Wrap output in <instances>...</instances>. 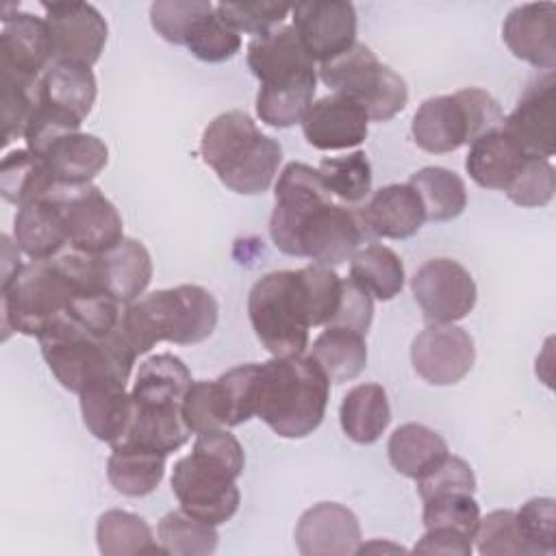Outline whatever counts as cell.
Segmentation results:
<instances>
[{"label":"cell","mask_w":556,"mask_h":556,"mask_svg":"<svg viewBox=\"0 0 556 556\" xmlns=\"http://www.w3.org/2000/svg\"><path fill=\"white\" fill-rule=\"evenodd\" d=\"M417 491L421 502L443 493H454V491L473 493L476 476L467 460H463L460 456L447 454L437 467H432L428 473L417 478Z\"/></svg>","instance_id":"cell-50"},{"label":"cell","mask_w":556,"mask_h":556,"mask_svg":"<svg viewBox=\"0 0 556 556\" xmlns=\"http://www.w3.org/2000/svg\"><path fill=\"white\" fill-rule=\"evenodd\" d=\"M52 63V46L46 17L26 11H2L0 72L24 85H37Z\"/></svg>","instance_id":"cell-17"},{"label":"cell","mask_w":556,"mask_h":556,"mask_svg":"<svg viewBox=\"0 0 556 556\" xmlns=\"http://www.w3.org/2000/svg\"><path fill=\"white\" fill-rule=\"evenodd\" d=\"M308 356L332 384L354 380L367 365L365 334L341 326H326L313 341Z\"/></svg>","instance_id":"cell-33"},{"label":"cell","mask_w":556,"mask_h":556,"mask_svg":"<svg viewBox=\"0 0 556 556\" xmlns=\"http://www.w3.org/2000/svg\"><path fill=\"white\" fill-rule=\"evenodd\" d=\"M502 119V109L489 91L467 87L450 96L424 100L413 115L410 132L421 150L445 154L500 128Z\"/></svg>","instance_id":"cell-11"},{"label":"cell","mask_w":556,"mask_h":556,"mask_svg":"<svg viewBox=\"0 0 556 556\" xmlns=\"http://www.w3.org/2000/svg\"><path fill=\"white\" fill-rule=\"evenodd\" d=\"M46 195L52 198L61 208L67 245L72 250L102 254L124 239L122 215L93 182H54Z\"/></svg>","instance_id":"cell-13"},{"label":"cell","mask_w":556,"mask_h":556,"mask_svg":"<svg viewBox=\"0 0 556 556\" xmlns=\"http://www.w3.org/2000/svg\"><path fill=\"white\" fill-rule=\"evenodd\" d=\"M215 526L185 513L182 508L169 510L156 526V541L163 554L178 556H206L217 547Z\"/></svg>","instance_id":"cell-38"},{"label":"cell","mask_w":556,"mask_h":556,"mask_svg":"<svg viewBox=\"0 0 556 556\" xmlns=\"http://www.w3.org/2000/svg\"><path fill=\"white\" fill-rule=\"evenodd\" d=\"M515 519L532 556L556 552V506L552 497L528 500L515 510Z\"/></svg>","instance_id":"cell-46"},{"label":"cell","mask_w":556,"mask_h":556,"mask_svg":"<svg viewBox=\"0 0 556 556\" xmlns=\"http://www.w3.org/2000/svg\"><path fill=\"white\" fill-rule=\"evenodd\" d=\"M78 397L87 430L111 447L119 443L132 415V397L126 391V382L100 380L83 389Z\"/></svg>","instance_id":"cell-25"},{"label":"cell","mask_w":556,"mask_h":556,"mask_svg":"<svg viewBox=\"0 0 556 556\" xmlns=\"http://www.w3.org/2000/svg\"><path fill=\"white\" fill-rule=\"evenodd\" d=\"M473 541L482 556H532L519 532L515 510H493L480 517Z\"/></svg>","instance_id":"cell-45"},{"label":"cell","mask_w":556,"mask_h":556,"mask_svg":"<svg viewBox=\"0 0 556 556\" xmlns=\"http://www.w3.org/2000/svg\"><path fill=\"white\" fill-rule=\"evenodd\" d=\"M37 104V85L2 78V143L24 137L28 117Z\"/></svg>","instance_id":"cell-51"},{"label":"cell","mask_w":556,"mask_h":556,"mask_svg":"<svg viewBox=\"0 0 556 556\" xmlns=\"http://www.w3.org/2000/svg\"><path fill=\"white\" fill-rule=\"evenodd\" d=\"M98 267L104 289L124 306L139 300L152 280L150 252L132 237H124L115 248L98 254Z\"/></svg>","instance_id":"cell-26"},{"label":"cell","mask_w":556,"mask_h":556,"mask_svg":"<svg viewBox=\"0 0 556 556\" xmlns=\"http://www.w3.org/2000/svg\"><path fill=\"white\" fill-rule=\"evenodd\" d=\"M408 185L417 191L428 222H447L467 206V187L463 178L445 167L428 165L415 172Z\"/></svg>","instance_id":"cell-35"},{"label":"cell","mask_w":556,"mask_h":556,"mask_svg":"<svg viewBox=\"0 0 556 556\" xmlns=\"http://www.w3.org/2000/svg\"><path fill=\"white\" fill-rule=\"evenodd\" d=\"M330 380L311 356H274L258 363L254 417L282 439H302L324 419Z\"/></svg>","instance_id":"cell-5"},{"label":"cell","mask_w":556,"mask_h":556,"mask_svg":"<svg viewBox=\"0 0 556 556\" xmlns=\"http://www.w3.org/2000/svg\"><path fill=\"white\" fill-rule=\"evenodd\" d=\"M243 463V447L235 434L224 428L200 432L191 454L172 469V491L180 508L211 526L226 523L241 502L237 478Z\"/></svg>","instance_id":"cell-4"},{"label":"cell","mask_w":556,"mask_h":556,"mask_svg":"<svg viewBox=\"0 0 556 556\" xmlns=\"http://www.w3.org/2000/svg\"><path fill=\"white\" fill-rule=\"evenodd\" d=\"M526 156L502 128H493L469 143L465 169L476 185L504 191Z\"/></svg>","instance_id":"cell-29"},{"label":"cell","mask_w":556,"mask_h":556,"mask_svg":"<svg viewBox=\"0 0 556 556\" xmlns=\"http://www.w3.org/2000/svg\"><path fill=\"white\" fill-rule=\"evenodd\" d=\"M96 289H104L98 254L70 248L52 258L22 265L0 285L2 339L7 341L11 332L39 337L54 319L70 311L80 293Z\"/></svg>","instance_id":"cell-2"},{"label":"cell","mask_w":556,"mask_h":556,"mask_svg":"<svg viewBox=\"0 0 556 556\" xmlns=\"http://www.w3.org/2000/svg\"><path fill=\"white\" fill-rule=\"evenodd\" d=\"M217 315L219 306L211 291L200 285H178L126 304L122 326L139 356L161 341L191 345L208 339Z\"/></svg>","instance_id":"cell-9"},{"label":"cell","mask_w":556,"mask_h":556,"mask_svg":"<svg viewBox=\"0 0 556 556\" xmlns=\"http://www.w3.org/2000/svg\"><path fill=\"white\" fill-rule=\"evenodd\" d=\"M371 319H374L371 295L363 287H358L352 278H343L341 302H339L337 315L328 326H341V328H350L365 334L371 326Z\"/></svg>","instance_id":"cell-52"},{"label":"cell","mask_w":556,"mask_h":556,"mask_svg":"<svg viewBox=\"0 0 556 556\" xmlns=\"http://www.w3.org/2000/svg\"><path fill=\"white\" fill-rule=\"evenodd\" d=\"M98 549L104 556H135L163 554L150 526L130 510L111 508L98 517L96 523Z\"/></svg>","instance_id":"cell-34"},{"label":"cell","mask_w":556,"mask_h":556,"mask_svg":"<svg viewBox=\"0 0 556 556\" xmlns=\"http://www.w3.org/2000/svg\"><path fill=\"white\" fill-rule=\"evenodd\" d=\"M356 515L339 502H319L302 513L295 526V545L304 556H348L361 545Z\"/></svg>","instance_id":"cell-21"},{"label":"cell","mask_w":556,"mask_h":556,"mask_svg":"<svg viewBox=\"0 0 556 556\" xmlns=\"http://www.w3.org/2000/svg\"><path fill=\"white\" fill-rule=\"evenodd\" d=\"M37 339L54 378L74 393L100 380L126 382L137 358L122 321L109 334H98L70 317H59Z\"/></svg>","instance_id":"cell-7"},{"label":"cell","mask_w":556,"mask_h":556,"mask_svg":"<svg viewBox=\"0 0 556 556\" xmlns=\"http://www.w3.org/2000/svg\"><path fill=\"white\" fill-rule=\"evenodd\" d=\"M96 93L98 89L91 67L78 63L54 61L37 83V104L78 124L91 113Z\"/></svg>","instance_id":"cell-24"},{"label":"cell","mask_w":556,"mask_h":556,"mask_svg":"<svg viewBox=\"0 0 556 556\" xmlns=\"http://www.w3.org/2000/svg\"><path fill=\"white\" fill-rule=\"evenodd\" d=\"M300 124L306 141L317 150L356 148L369 130V117L363 106L343 93L315 100Z\"/></svg>","instance_id":"cell-20"},{"label":"cell","mask_w":556,"mask_h":556,"mask_svg":"<svg viewBox=\"0 0 556 556\" xmlns=\"http://www.w3.org/2000/svg\"><path fill=\"white\" fill-rule=\"evenodd\" d=\"M52 46V63H78L91 67L106 43L109 26L89 2H41Z\"/></svg>","instance_id":"cell-15"},{"label":"cell","mask_w":556,"mask_h":556,"mask_svg":"<svg viewBox=\"0 0 556 556\" xmlns=\"http://www.w3.org/2000/svg\"><path fill=\"white\" fill-rule=\"evenodd\" d=\"M248 315L256 339L274 356H298L308 348L311 313L300 271H269L248 295Z\"/></svg>","instance_id":"cell-10"},{"label":"cell","mask_w":556,"mask_h":556,"mask_svg":"<svg viewBox=\"0 0 556 556\" xmlns=\"http://www.w3.org/2000/svg\"><path fill=\"white\" fill-rule=\"evenodd\" d=\"M473 361V339L456 324H428L410 345L413 369L437 387L460 382L471 371Z\"/></svg>","instance_id":"cell-16"},{"label":"cell","mask_w":556,"mask_h":556,"mask_svg":"<svg viewBox=\"0 0 556 556\" xmlns=\"http://www.w3.org/2000/svg\"><path fill=\"white\" fill-rule=\"evenodd\" d=\"M298 271L302 276L306 291L311 326H328L337 315L341 302L343 278H339V274L332 267L319 263H311Z\"/></svg>","instance_id":"cell-44"},{"label":"cell","mask_w":556,"mask_h":556,"mask_svg":"<svg viewBox=\"0 0 556 556\" xmlns=\"http://www.w3.org/2000/svg\"><path fill=\"white\" fill-rule=\"evenodd\" d=\"M202 161L235 193L256 195L269 189L282 161L276 139L261 132L245 111H226L208 122L200 139Z\"/></svg>","instance_id":"cell-8"},{"label":"cell","mask_w":556,"mask_h":556,"mask_svg":"<svg viewBox=\"0 0 556 556\" xmlns=\"http://www.w3.org/2000/svg\"><path fill=\"white\" fill-rule=\"evenodd\" d=\"M424 526L426 530L450 528L473 539L480 526V506L473 500V493H465V491L443 493V495L424 500Z\"/></svg>","instance_id":"cell-42"},{"label":"cell","mask_w":556,"mask_h":556,"mask_svg":"<svg viewBox=\"0 0 556 556\" xmlns=\"http://www.w3.org/2000/svg\"><path fill=\"white\" fill-rule=\"evenodd\" d=\"M274 198L269 237L289 256L332 267L350 261L371 239L361 213L334 202L319 172L306 163L285 165Z\"/></svg>","instance_id":"cell-1"},{"label":"cell","mask_w":556,"mask_h":556,"mask_svg":"<svg viewBox=\"0 0 556 556\" xmlns=\"http://www.w3.org/2000/svg\"><path fill=\"white\" fill-rule=\"evenodd\" d=\"M317 172L328 193L345 206L361 204L371 191V165L363 150L324 159Z\"/></svg>","instance_id":"cell-39"},{"label":"cell","mask_w":556,"mask_h":556,"mask_svg":"<svg viewBox=\"0 0 556 556\" xmlns=\"http://www.w3.org/2000/svg\"><path fill=\"white\" fill-rule=\"evenodd\" d=\"M182 46L200 61L222 63L241 50V35L211 4L193 20Z\"/></svg>","instance_id":"cell-40"},{"label":"cell","mask_w":556,"mask_h":556,"mask_svg":"<svg viewBox=\"0 0 556 556\" xmlns=\"http://www.w3.org/2000/svg\"><path fill=\"white\" fill-rule=\"evenodd\" d=\"M215 11L237 33H252L258 37L280 26L285 17L291 13V7L282 2L254 0V2H217Z\"/></svg>","instance_id":"cell-47"},{"label":"cell","mask_w":556,"mask_h":556,"mask_svg":"<svg viewBox=\"0 0 556 556\" xmlns=\"http://www.w3.org/2000/svg\"><path fill=\"white\" fill-rule=\"evenodd\" d=\"M52 185L46 163L26 148L9 152L0 163V193L17 208L43 198Z\"/></svg>","instance_id":"cell-37"},{"label":"cell","mask_w":556,"mask_h":556,"mask_svg":"<svg viewBox=\"0 0 556 556\" xmlns=\"http://www.w3.org/2000/svg\"><path fill=\"white\" fill-rule=\"evenodd\" d=\"M319 78L334 93L358 102L369 122H387L408 102L406 80L380 63L371 48L358 41L345 52L319 63Z\"/></svg>","instance_id":"cell-12"},{"label":"cell","mask_w":556,"mask_h":556,"mask_svg":"<svg viewBox=\"0 0 556 556\" xmlns=\"http://www.w3.org/2000/svg\"><path fill=\"white\" fill-rule=\"evenodd\" d=\"M167 454L154 452L135 443L119 441L106 460V476L113 489L128 497L152 493L165 473Z\"/></svg>","instance_id":"cell-30"},{"label":"cell","mask_w":556,"mask_h":556,"mask_svg":"<svg viewBox=\"0 0 556 556\" xmlns=\"http://www.w3.org/2000/svg\"><path fill=\"white\" fill-rule=\"evenodd\" d=\"M256 376L258 363H245L224 371L217 382L222 387L226 410H228V428L239 426L254 417V395H256Z\"/></svg>","instance_id":"cell-48"},{"label":"cell","mask_w":556,"mask_h":556,"mask_svg":"<svg viewBox=\"0 0 556 556\" xmlns=\"http://www.w3.org/2000/svg\"><path fill=\"white\" fill-rule=\"evenodd\" d=\"M39 159L46 163L54 182L85 185L109 163V148L100 137L78 130L59 137Z\"/></svg>","instance_id":"cell-27"},{"label":"cell","mask_w":556,"mask_h":556,"mask_svg":"<svg viewBox=\"0 0 556 556\" xmlns=\"http://www.w3.org/2000/svg\"><path fill=\"white\" fill-rule=\"evenodd\" d=\"M554 191H556V172L549 159L532 156V154L523 159L521 167L504 189L510 202L526 208L549 204L554 198Z\"/></svg>","instance_id":"cell-43"},{"label":"cell","mask_w":556,"mask_h":556,"mask_svg":"<svg viewBox=\"0 0 556 556\" xmlns=\"http://www.w3.org/2000/svg\"><path fill=\"white\" fill-rule=\"evenodd\" d=\"M387 454L395 471L417 480L437 467L450 454V447L439 432L410 421L393 430L387 443Z\"/></svg>","instance_id":"cell-31"},{"label":"cell","mask_w":556,"mask_h":556,"mask_svg":"<svg viewBox=\"0 0 556 556\" xmlns=\"http://www.w3.org/2000/svg\"><path fill=\"white\" fill-rule=\"evenodd\" d=\"M2 278L0 285L7 282L17 269H22V261H20V248L15 243V239H11L9 235H2Z\"/></svg>","instance_id":"cell-54"},{"label":"cell","mask_w":556,"mask_h":556,"mask_svg":"<svg viewBox=\"0 0 556 556\" xmlns=\"http://www.w3.org/2000/svg\"><path fill=\"white\" fill-rule=\"evenodd\" d=\"M341 428L354 443L369 445L382 437L391 421L387 391L376 382L352 387L339 408Z\"/></svg>","instance_id":"cell-32"},{"label":"cell","mask_w":556,"mask_h":556,"mask_svg":"<svg viewBox=\"0 0 556 556\" xmlns=\"http://www.w3.org/2000/svg\"><path fill=\"white\" fill-rule=\"evenodd\" d=\"M350 278L369 295L391 300L404 287V265L391 248L369 243L350 258Z\"/></svg>","instance_id":"cell-36"},{"label":"cell","mask_w":556,"mask_h":556,"mask_svg":"<svg viewBox=\"0 0 556 556\" xmlns=\"http://www.w3.org/2000/svg\"><path fill=\"white\" fill-rule=\"evenodd\" d=\"M291 13V26L313 61L324 63L356 43V9L352 2H298Z\"/></svg>","instance_id":"cell-19"},{"label":"cell","mask_w":556,"mask_h":556,"mask_svg":"<svg viewBox=\"0 0 556 556\" xmlns=\"http://www.w3.org/2000/svg\"><path fill=\"white\" fill-rule=\"evenodd\" d=\"M182 419L191 434L228 426V410L217 380H193L182 397Z\"/></svg>","instance_id":"cell-41"},{"label":"cell","mask_w":556,"mask_h":556,"mask_svg":"<svg viewBox=\"0 0 556 556\" xmlns=\"http://www.w3.org/2000/svg\"><path fill=\"white\" fill-rule=\"evenodd\" d=\"M554 72L536 76L519 98L508 117L502 119V130L532 156L549 159L556 152V104H554Z\"/></svg>","instance_id":"cell-18"},{"label":"cell","mask_w":556,"mask_h":556,"mask_svg":"<svg viewBox=\"0 0 556 556\" xmlns=\"http://www.w3.org/2000/svg\"><path fill=\"white\" fill-rule=\"evenodd\" d=\"M208 7L206 0H156L150 7V24L165 41L182 46L189 26Z\"/></svg>","instance_id":"cell-49"},{"label":"cell","mask_w":556,"mask_h":556,"mask_svg":"<svg viewBox=\"0 0 556 556\" xmlns=\"http://www.w3.org/2000/svg\"><path fill=\"white\" fill-rule=\"evenodd\" d=\"M502 39L508 50L545 72L556 67V7L554 2H526L515 7L504 24Z\"/></svg>","instance_id":"cell-22"},{"label":"cell","mask_w":556,"mask_h":556,"mask_svg":"<svg viewBox=\"0 0 556 556\" xmlns=\"http://www.w3.org/2000/svg\"><path fill=\"white\" fill-rule=\"evenodd\" d=\"M358 213L367 232L384 239H408L426 222L424 204L408 182L380 187Z\"/></svg>","instance_id":"cell-23"},{"label":"cell","mask_w":556,"mask_h":556,"mask_svg":"<svg viewBox=\"0 0 556 556\" xmlns=\"http://www.w3.org/2000/svg\"><path fill=\"white\" fill-rule=\"evenodd\" d=\"M191 382L178 356L163 352L146 358L130 389L132 415L122 441L163 454L182 447L191 437L182 419V397Z\"/></svg>","instance_id":"cell-6"},{"label":"cell","mask_w":556,"mask_h":556,"mask_svg":"<svg viewBox=\"0 0 556 556\" xmlns=\"http://www.w3.org/2000/svg\"><path fill=\"white\" fill-rule=\"evenodd\" d=\"M410 291L428 324H454L471 313L478 289L471 274L452 258H430L410 278Z\"/></svg>","instance_id":"cell-14"},{"label":"cell","mask_w":556,"mask_h":556,"mask_svg":"<svg viewBox=\"0 0 556 556\" xmlns=\"http://www.w3.org/2000/svg\"><path fill=\"white\" fill-rule=\"evenodd\" d=\"M248 67L261 80L256 115L274 128L300 124L315 98L317 70L293 26L280 24L248 43Z\"/></svg>","instance_id":"cell-3"},{"label":"cell","mask_w":556,"mask_h":556,"mask_svg":"<svg viewBox=\"0 0 556 556\" xmlns=\"http://www.w3.org/2000/svg\"><path fill=\"white\" fill-rule=\"evenodd\" d=\"M473 539L463 532L450 528H428L426 534L417 541L413 552L419 554H454V556H469L473 552Z\"/></svg>","instance_id":"cell-53"},{"label":"cell","mask_w":556,"mask_h":556,"mask_svg":"<svg viewBox=\"0 0 556 556\" xmlns=\"http://www.w3.org/2000/svg\"><path fill=\"white\" fill-rule=\"evenodd\" d=\"M13 239L30 261L52 258L67 245L65 224L59 204L43 195L17 208L13 222Z\"/></svg>","instance_id":"cell-28"}]
</instances>
